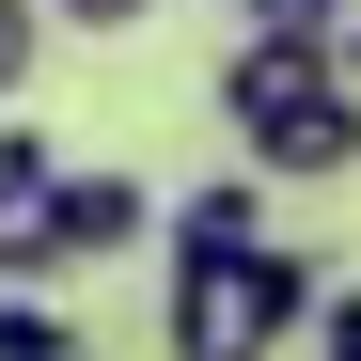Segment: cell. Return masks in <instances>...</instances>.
I'll list each match as a JSON object with an SVG mask.
<instances>
[{"instance_id": "cell-7", "label": "cell", "mask_w": 361, "mask_h": 361, "mask_svg": "<svg viewBox=\"0 0 361 361\" xmlns=\"http://www.w3.org/2000/svg\"><path fill=\"white\" fill-rule=\"evenodd\" d=\"M32 63H47V0H0V110L32 94Z\"/></svg>"}, {"instance_id": "cell-2", "label": "cell", "mask_w": 361, "mask_h": 361, "mask_svg": "<svg viewBox=\"0 0 361 361\" xmlns=\"http://www.w3.org/2000/svg\"><path fill=\"white\" fill-rule=\"evenodd\" d=\"M314 298H330V267L267 235V252H204V267H173L157 330H173V361H283L298 330H314Z\"/></svg>"}, {"instance_id": "cell-1", "label": "cell", "mask_w": 361, "mask_h": 361, "mask_svg": "<svg viewBox=\"0 0 361 361\" xmlns=\"http://www.w3.org/2000/svg\"><path fill=\"white\" fill-rule=\"evenodd\" d=\"M220 110H235V157L252 173H361V94L330 79V47L314 32H235V63H220Z\"/></svg>"}, {"instance_id": "cell-6", "label": "cell", "mask_w": 361, "mask_h": 361, "mask_svg": "<svg viewBox=\"0 0 361 361\" xmlns=\"http://www.w3.org/2000/svg\"><path fill=\"white\" fill-rule=\"evenodd\" d=\"M0 361H94L79 314H47V298H0Z\"/></svg>"}, {"instance_id": "cell-9", "label": "cell", "mask_w": 361, "mask_h": 361, "mask_svg": "<svg viewBox=\"0 0 361 361\" xmlns=\"http://www.w3.org/2000/svg\"><path fill=\"white\" fill-rule=\"evenodd\" d=\"M157 0H47V32H142Z\"/></svg>"}, {"instance_id": "cell-8", "label": "cell", "mask_w": 361, "mask_h": 361, "mask_svg": "<svg viewBox=\"0 0 361 361\" xmlns=\"http://www.w3.org/2000/svg\"><path fill=\"white\" fill-rule=\"evenodd\" d=\"M314 361H361V283H330V298H314Z\"/></svg>"}, {"instance_id": "cell-5", "label": "cell", "mask_w": 361, "mask_h": 361, "mask_svg": "<svg viewBox=\"0 0 361 361\" xmlns=\"http://www.w3.org/2000/svg\"><path fill=\"white\" fill-rule=\"evenodd\" d=\"M204 252H267V189L252 173H220V189L173 204V267H204Z\"/></svg>"}, {"instance_id": "cell-10", "label": "cell", "mask_w": 361, "mask_h": 361, "mask_svg": "<svg viewBox=\"0 0 361 361\" xmlns=\"http://www.w3.org/2000/svg\"><path fill=\"white\" fill-rule=\"evenodd\" d=\"M235 16H252V32H314V47H330V16H345V0H235Z\"/></svg>"}, {"instance_id": "cell-3", "label": "cell", "mask_w": 361, "mask_h": 361, "mask_svg": "<svg viewBox=\"0 0 361 361\" xmlns=\"http://www.w3.org/2000/svg\"><path fill=\"white\" fill-rule=\"evenodd\" d=\"M47 267H63V157L32 126H0V298H32Z\"/></svg>"}, {"instance_id": "cell-11", "label": "cell", "mask_w": 361, "mask_h": 361, "mask_svg": "<svg viewBox=\"0 0 361 361\" xmlns=\"http://www.w3.org/2000/svg\"><path fill=\"white\" fill-rule=\"evenodd\" d=\"M330 79H345V94H361V16H330Z\"/></svg>"}, {"instance_id": "cell-4", "label": "cell", "mask_w": 361, "mask_h": 361, "mask_svg": "<svg viewBox=\"0 0 361 361\" xmlns=\"http://www.w3.org/2000/svg\"><path fill=\"white\" fill-rule=\"evenodd\" d=\"M142 235H157L142 173H63V267H94V252H142Z\"/></svg>"}]
</instances>
